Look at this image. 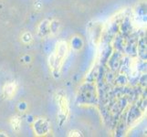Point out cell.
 I'll return each instance as SVG.
<instances>
[{"label": "cell", "instance_id": "cell-1", "mask_svg": "<svg viewBox=\"0 0 147 137\" xmlns=\"http://www.w3.org/2000/svg\"><path fill=\"white\" fill-rule=\"evenodd\" d=\"M69 52V47L66 41H59L56 46V49L54 52L49 56V66L52 70H60L61 66L64 62V60L67 58V55Z\"/></svg>", "mask_w": 147, "mask_h": 137}, {"label": "cell", "instance_id": "cell-2", "mask_svg": "<svg viewBox=\"0 0 147 137\" xmlns=\"http://www.w3.org/2000/svg\"><path fill=\"white\" fill-rule=\"evenodd\" d=\"M18 91V84L16 82H9L4 85L2 92L6 99H12Z\"/></svg>", "mask_w": 147, "mask_h": 137}, {"label": "cell", "instance_id": "cell-3", "mask_svg": "<svg viewBox=\"0 0 147 137\" xmlns=\"http://www.w3.org/2000/svg\"><path fill=\"white\" fill-rule=\"evenodd\" d=\"M57 101H58V103H59V106L60 113H61L66 118L69 115V103H68L67 98H66V96L64 94H59Z\"/></svg>", "mask_w": 147, "mask_h": 137}, {"label": "cell", "instance_id": "cell-4", "mask_svg": "<svg viewBox=\"0 0 147 137\" xmlns=\"http://www.w3.org/2000/svg\"><path fill=\"white\" fill-rule=\"evenodd\" d=\"M35 132H37L38 134H46L49 131V123L45 119H39L37 121H35L34 124Z\"/></svg>", "mask_w": 147, "mask_h": 137}, {"label": "cell", "instance_id": "cell-5", "mask_svg": "<svg viewBox=\"0 0 147 137\" xmlns=\"http://www.w3.org/2000/svg\"><path fill=\"white\" fill-rule=\"evenodd\" d=\"M38 34H39V36L42 38L51 35L52 34L51 22L49 21V20H44L43 22H41V24H40L38 27Z\"/></svg>", "mask_w": 147, "mask_h": 137}, {"label": "cell", "instance_id": "cell-6", "mask_svg": "<svg viewBox=\"0 0 147 137\" xmlns=\"http://www.w3.org/2000/svg\"><path fill=\"white\" fill-rule=\"evenodd\" d=\"M10 124H11V127L13 131L15 132H18L20 129V125H21V120L18 117V116H14L10 120Z\"/></svg>", "mask_w": 147, "mask_h": 137}, {"label": "cell", "instance_id": "cell-7", "mask_svg": "<svg viewBox=\"0 0 147 137\" xmlns=\"http://www.w3.org/2000/svg\"><path fill=\"white\" fill-rule=\"evenodd\" d=\"M22 40L25 43H29L32 40V36L29 32H25L22 35Z\"/></svg>", "mask_w": 147, "mask_h": 137}]
</instances>
